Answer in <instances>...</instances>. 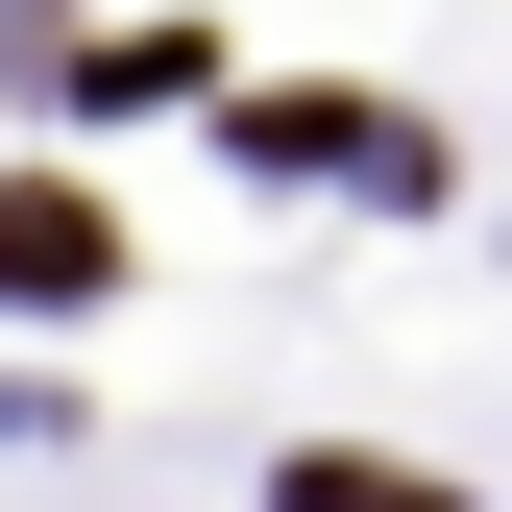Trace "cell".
Wrapping results in <instances>:
<instances>
[{
	"label": "cell",
	"instance_id": "6da1fadb",
	"mask_svg": "<svg viewBox=\"0 0 512 512\" xmlns=\"http://www.w3.org/2000/svg\"><path fill=\"white\" fill-rule=\"evenodd\" d=\"M0 293H25V317H74V293H122V220L74 196V171H25V196H0Z\"/></svg>",
	"mask_w": 512,
	"mask_h": 512
},
{
	"label": "cell",
	"instance_id": "7a4b0ae2",
	"mask_svg": "<svg viewBox=\"0 0 512 512\" xmlns=\"http://www.w3.org/2000/svg\"><path fill=\"white\" fill-rule=\"evenodd\" d=\"M293 512H464V488H415V464H293Z\"/></svg>",
	"mask_w": 512,
	"mask_h": 512
}]
</instances>
